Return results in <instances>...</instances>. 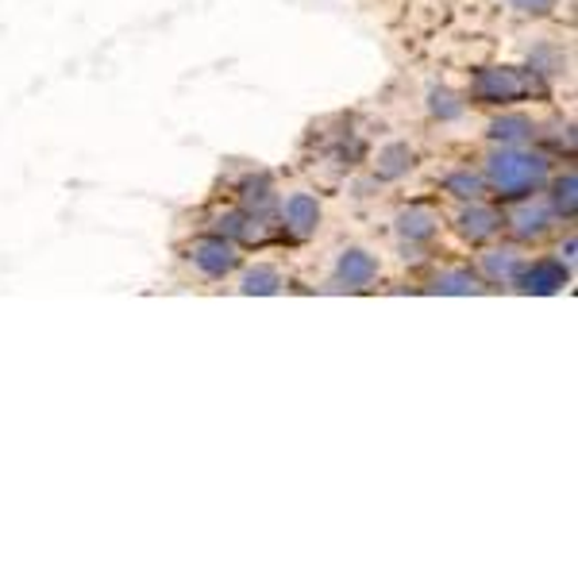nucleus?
Segmentation results:
<instances>
[{
  "label": "nucleus",
  "instance_id": "nucleus-1",
  "mask_svg": "<svg viewBox=\"0 0 578 578\" xmlns=\"http://www.w3.org/2000/svg\"><path fill=\"white\" fill-rule=\"evenodd\" d=\"M486 178L505 197H525L548 182V159L525 151H494L486 159Z\"/></svg>",
  "mask_w": 578,
  "mask_h": 578
},
{
  "label": "nucleus",
  "instance_id": "nucleus-2",
  "mask_svg": "<svg viewBox=\"0 0 578 578\" xmlns=\"http://www.w3.org/2000/svg\"><path fill=\"white\" fill-rule=\"evenodd\" d=\"M471 89L482 105H513V100H525L528 93H540V82L521 74V69L502 66V69H482Z\"/></svg>",
  "mask_w": 578,
  "mask_h": 578
},
{
  "label": "nucleus",
  "instance_id": "nucleus-3",
  "mask_svg": "<svg viewBox=\"0 0 578 578\" xmlns=\"http://www.w3.org/2000/svg\"><path fill=\"white\" fill-rule=\"evenodd\" d=\"M236 263H239L236 247H232L224 236H208L193 244V267H197L205 278H224Z\"/></svg>",
  "mask_w": 578,
  "mask_h": 578
},
{
  "label": "nucleus",
  "instance_id": "nucleus-4",
  "mask_svg": "<svg viewBox=\"0 0 578 578\" xmlns=\"http://www.w3.org/2000/svg\"><path fill=\"white\" fill-rule=\"evenodd\" d=\"M282 216H286V228L293 232L297 239H304V236H312V232H317L320 205H317V197H312V193H293V197L286 201Z\"/></svg>",
  "mask_w": 578,
  "mask_h": 578
},
{
  "label": "nucleus",
  "instance_id": "nucleus-5",
  "mask_svg": "<svg viewBox=\"0 0 578 578\" xmlns=\"http://www.w3.org/2000/svg\"><path fill=\"white\" fill-rule=\"evenodd\" d=\"M459 236L471 239V244H482V239L497 236V228H502V216L494 213V208L479 205V201H471V208H467L463 216H459Z\"/></svg>",
  "mask_w": 578,
  "mask_h": 578
},
{
  "label": "nucleus",
  "instance_id": "nucleus-6",
  "mask_svg": "<svg viewBox=\"0 0 578 578\" xmlns=\"http://www.w3.org/2000/svg\"><path fill=\"white\" fill-rule=\"evenodd\" d=\"M374 275H378V263H374L371 255L358 251V247L343 251V259H340V278H343V282L355 286V289H366L374 282Z\"/></svg>",
  "mask_w": 578,
  "mask_h": 578
},
{
  "label": "nucleus",
  "instance_id": "nucleus-7",
  "mask_svg": "<svg viewBox=\"0 0 578 578\" xmlns=\"http://www.w3.org/2000/svg\"><path fill=\"white\" fill-rule=\"evenodd\" d=\"M525 267V255L517 247H502V251H490L482 255V270H486L490 282H513Z\"/></svg>",
  "mask_w": 578,
  "mask_h": 578
},
{
  "label": "nucleus",
  "instance_id": "nucleus-8",
  "mask_svg": "<svg viewBox=\"0 0 578 578\" xmlns=\"http://www.w3.org/2000/svg\"><path fill=\"white\" fill-rule=\"evenodd\" d=\"M436 228H440V216L428 213V208H405V213L397 216V232H402L405 239H413V244L432 239Z\"/></svg>",
  "mask_w": 578,
  "mask_h": 578
},
{
  "label": "nucleus",
  "instance_id": "nucleus-9",
  "mask_svg": "<svg viewBox=\"0 0 578 578\" xmlns=\"http://www.w3.org/2000/svg\"><path fill=\"white\" fill-rule=\"evenodd\" d=\"M564 282H567L564 263H552V259L533 263V270L525 275V289H528V293H556V289L564 286Z\"/></svg>",
  "mask_w": 578,
  "mask_h": 578
},
{
  "label": "nucleus",
  "instance_id": "nucleus-10",
  "mask_svg": "<svg viewBox=\"0 0 578 578\" xmlns=\"http://www.w3.org/2000/svg\"><path fill=\"white\" fill-rule=\"evenodd\" d=\"M548 221H552V208L544 205V201H533V205L513 213V228H517V236H544V232H548Z\"/></svg>",
  "mask_w": 578,
  "mask_h": 578
},
{
  "label": "nucleus",
  "instance_id": "nucleus-11",
  "mask_svg": "<svg viewBox=\"0 0 578 578\" xmlns=\"http://www.w3.org/2000/svg\"><path fill=\"white\" fill-rule=\"evenodd\" d=\"M443 190L456 193L459 201H479L482 190H486V182H482L479 174H471V170H456V174L443 178Z\"/></svg>",
  "mask_w": 578,
  "mask_h": 578
},
{
  "label": "nucleus",
  "instance_id": "nucleus-12",
  "mask_svg": "<svg viewBox=\"0 0 578 578\" xmlns=\"http://www.w3.org/2000/svg\"><path fill=\"white\" fill-rule=\"evenodd\" d=\"M490 136L502 139V143H525L533 136V120H525V116H502V120H494Z\"/></svg>",
  "mask_w": 578,
  "mask_h": 578
},
{
  "label": "nucleus",
  "instance_id": "nucleus-13",
  "mask_svg": "<svg viewBox=\"0 0 578 578\" xmlns=\"http://www.w3.org/2000/svg\"><path fill=\"white\" fill-rule=\"evenodd\" d=\"M409 167H413V151L405 143H394V147H386V151L378 154V174L382 178H402Z\"/></svg>",
  "mask_w": 578,
  "mask_h": 578
},
{
  "label": "nucleus",
  "instance_id": "nucleus-14",
  "mask_svg": "<svg viewBox=\"0 0 578 578\" xmlns=\"http://www.w3.org/2000/svg\"><path fill=\"white\" fill-rule=\"evenodd\" d=\"M282 289V275H278L275 267H267V263H259V267L247 270L244 278V293H278Z\"/></svg>",
  "mask_w": 578,
  "mask_h": 578
},
{
  "label": "nucleus",
  "instance_id": "nucleus-15",
  "mask_svg": "<svg viewBox=\"0 0 578 578\" xmlns=\"http://www.w3.org/2000/svg\"><path fill=\"white\" fill-rule=\"evenodd\" d=\"M436 289H440V293H479L482 286L471 270H443V275L436 278Z\"/></svg>",
  "mask_w": 578,
  "mask_h": 578
},
{
  "label": "nucleus",
  "instance_id": "nucleus-16",
  "mask_svg": "<svg viewBox=\"0 0 578 578\" xmlns=\"http://www.w3.org/2000/svg\"><path fill=\"white\" fill-rule=\"evenodd\" d=\"M432 113L440 116V120H459V116H463V100H456L448 89H436L432 93Z\"/></svg>",
  "mask_w": 578,
  "mask_h": 578
},
{
  "label": "nucleus",
  "instance_id": "nucleus-17",
  "mask_svg": "<svg viewBox=\"0 0 578 578\" xmlns=\"http://www.w3.org/2000/svg\"><path fill=\"white\" fill-rule=\"evenodd\" d=\"M517 12H525V15H544V12H552L556 8V0H510Z\"/></svg>",
  "mask_w": 578,
  "mask_h": 578
},
{
  "label": "nucleus",
  "instance_id": "nucleus-18",
  "mask_svg": "<svg viewBox=\"0 0 578 578\" xmlns=\"http://www.w3.org/2000/svg\"><path fill=\"white\" fill-rule=\"evenodd\" d=\"M556 205L564 208V213H575V174H567L564 182H559V197Z\"/></svg>",
  "mask_w": 578,
  "mask_h": 578
}]
</instances>
